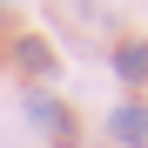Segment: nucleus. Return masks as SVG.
Returning <instances> with one entry per match:
<instances>
[{
	"instance_id": "f257e3e1",
	"label": "nucleus",
	"mask_w": 148,
	"mask_h": 148,
	"mask_svg": "<svg viewBox=\"0 0 148 148\" xmlns=\"http://www.w3.org/2000/svg\"><path fill=\"white\" fill-rule=\"evenodd\" d=\"M108 135H114L121 148H148V101H121V108L108 114Z\"/></svg>"
},
{
	"instance_id": "f03ea898",
	"label": "nucleus",
	"mask_w": 148,
	"mask_h": 148,
	"mask_svg": "<svg viewBox=\"0 0 148 148\" xmlns=\"http://www.w3.org/2000/svg\"><path fill=\"white\" fill-rule=\"evenodd\" d=\"M27 114L40 121V128H47V135H61V141L74 135V114H67L61 101H54V94H27Z\"/></svg>"
},
{
	"instance_id": "7ed1b4c3",
	"label": "nucleus",
	"mask_w": 148,
	"mask_h": 148,
	"mask_svg": "<svg viewBox=\"0 0 148 148\" xmlns=\"http://www.w3.org/2000/svg\"><path fill=\"white\" fill-rule=\"evenodd\" d=\"M114 74H121V81H148V47H141V40L114 47Z\"/></svg>"
},
{
	"instance_id": "20e7f679",
	"label": "nucleus",
	"mask_w": 148,
	"mask_h": 148,
	"mask_svg": "<svg viewBox=\"0 0 148 148\" xmlns=\"http://www.w3.org/2000/svg\"><path fill=\"white\" fill-rule=\"evenodd\" d=\"M20 67H27V74H40V81H47V74H54V54H47V40H20Z\"/></svg>"
}]
</instances>
